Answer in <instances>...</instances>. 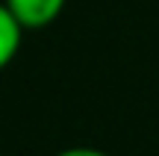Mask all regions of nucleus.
Returning <instances> with one entry per match:
<instances>
[{"instance_id": "3", "label": "nucleus", "mask_w": 159, "mask_h": 156, "mask_svg": "<svg viewBox=\"0 0 159 156\" xmlns=\"http://www.w3.org/2000/svg\"><path fill=\"white\" fill-rule=\"evenodd\" d=\"M56 156H109L106 150H97V147H89V145H77V147H65L59 150Z\"/></svg>"}, {"instance_id": "2", "label": "nucleus", "mask_w": 159, "mask_h": 156, "mask_svg": "<svg viewBox=\"0 0 159 156\" xmlns=\"http://www.w3.org/2000/svg\"><path fill=\"white\" fill-rule=\"evenodd\" d=\"M24 33H27V29L15 21V15H12V12L6 9V3L0 0V71H6L12 65V59L18 56Z\"/></svg>"}, {"instance_id": "1", "label": "nucleus", "mask_w": 159, "mask_h": 156, "mask_svg": "<svg viewBox=\"0 0 159 156\" xmlns=\"http://www.w3.org/2000/svg\"><path fill=\"white\" fill-rule=\"evenodd\" d=\"M3 3L27 33H35V29L50 27L62 15L68 0H3Z\"/></svg>"}]
</instances>
